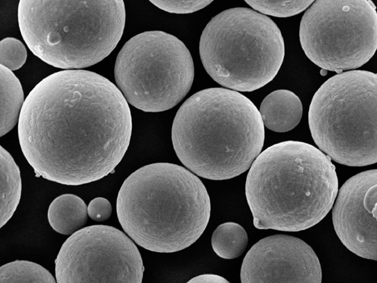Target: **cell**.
Instances as JSON below:
<instances>
[{
  "label": "cell",
  "mask_w": 377,
  "mask_h": 283,
  "mask_svg": "<svg viewBox=\"0 0 377 283\" xmlns=\"http://www.w3.org/2000/svg\"><path fill=\"white\" fill-rule=\"evenodd\" d=\"M128 102L114 83L95 72L66 70L39 82L18 121L22 151L48 180L78 186L111 173L129 146Z\"/></svg>",
  "instance_id": "cell-1"
},
{
  "label": "cell",
  "mask_w": 377,
  "mask_h": 283,
  "mask_svg": "<svg viewBox=\"0 0 377 283\" xmlns=\"http://www.w3.org/2000/svg\"><path fill=\"white\" fill-rule=\"evenodd\" d=\"M338 189L328 156L310 144L289 141L257 156L247 174L245 194L256 228L298 232L327 215Z\"/></svg>",
  "instance_id": "cell-2"
},
{
  "label": "cell",
  "mask_w": 377,
  "mask_h": 283,
  "mask_svg": "<svg viewBox=\"0 0 377 283\" xmlns=\"http://www.w3.org/2000/svg\"><path fill=\"white\" fill-rule=\"evenodd\" d=\"M171 137L186 167L203 178L223 180L250 167L263 147L264 127L248 97L234 90L211 88L195 93L181 106Z\"/></svg>",
  "instance_id": "cell-3"
},
{
  "label": "cell",
  "mask_w": 377,
  "mask_h": 283,
  "mask_svg": "<svg viewBox=\"0 0 377 283\" xmlns=\"http://www.w3.org/2000/svg\"><path fill=\"white\" fill-rule=\"evenodd\" d=\"M128 236L141 247L173 253L194 243L209 221L210 199L200 179L180 165L143 166L123 183L116 204Z\"/></svg>",
  "instance_id": "cell-4"
},
{
  "label": "cell",
  "mask_w": 377,
  "mask_h": 283,
  "mask_svg": "<svg viewBox=\"0 0 377 283\" xmlns=\"http://www.w3.org/2000/svg\"><path fill=\"white\" fill-rule=\"evenodd\" d=\"M123 0H20L18 19L31 52L52 66L79 70L100 62L123 33Z\"/></svg>",
  "instance_id": "cell-5"
},
{
  "label": "cell",
  "mask_w": 377,
  "mask_h": 283,
  "mask_svg": "<svg viewBox=\"0 0 377 283\" xmlns=\"http://www.w3.org/2000/svg\"><path fill=\"white\" fill-rule=\"evenodd\" d=\"M207 72L220 85L252 92L271 81L283 61L281 32L269 17L252 9L225 10L210 20L199 42Z\"/></svg>",
  "instance_id": "cell-6"
},
{
  "label": "cell",
  "mask_w": 377,
  "mask_h": 283,
  "mask_svg": "<svg viewBox=\"0 0 377 283\" xmlns=\"http://www.w3.org/2000/svg\"><path fill=\"white\" fill-rule=\"evenodd\" d=\"M376 73L352 70L326 81L308 112L312 138L337 163L361 166L377 162Z\"/></svg>",
  "instance_id": "cell-7"
},
{
  "label": "cell",
  "mask_w": 377,
  "mask_h": 283,
  "mask_svg": "<svg viewBox=\"0 0 377 283\" xmlns=\"http://www.w3.org/2000/svg\"><path fill=\"white\" fill-rule=\"evenodd\" d=\"M115 78L127 101L146 112L168 110L189 91L194 68L180 39L164 31H148L130 38L117 57Z\"/></svg>",
  "instance_id": "cell-8"
},
{
  "label": "cell",
  "mask_w": 377,
  "mask_h": 283,
  "mask_svg": "<svg viewBox=\"0 0 377 283\" xmlns=\"http://www.w3.org/2000/svg\"><path fill=\"white\" fill-rule=\"evenodd\" d=\"M299 37L306 56L323 70L358 68L377 47V14L370 0H316L303 15Z\"/></svg>",
  "instance_id": "cell-9"
},
{
  "label": "cell",
  "mask_w": 377,
  "mask_h": 283,
  "mask_svg": "<svg viewBox=\"0 0 377 283\" xmlns=\"http://www.w3.org/2000/svg\"><path fill=\"white\" fill-rule=\"evenodd\" d=\"M57 283H141L144 266L134 242L110 226L79 229L62 244L55 260Z\"/></svg>",
  "instance_id": "cell-10"
},
{
  "label": "cell",
  "mask_w": 377,
  "mask_h": 283,
  "mask_svg": "<svg viewBox=\"0 0 377 283\" xmlns=\"http://www.w3.org/2000/svg\"><path fill=\"white\" fill-rule=\"evenodd\" d=\"M320 261L302 239L285 235L264 237L246 254L241 283H321Z\"/></svg>",
  "instance_id": "cell-11"
},
{
  "label": "cell",
  "mask_w": 377,
  "mask_h": 283,
  "mask_svg": "<svg viewBox=\"0 0 377 283\" xmlns=\"http://www.w3.org/2000/svg\"><path fill=\"white\" fill-rule=\"evenodd\" d=\"M377 170L349 178L339 189L332 216L335 232L350 251L377 260Z\"/></svg>",
  "instance_id": "cell-12"
},
{
  "label": "cell",
  "mask_w": 377,
  "mask_h": 283,
  "mask_svg": "<svg viewBox=\"0 0 377 283\" xmlns=\"http://www.w3.org/2000/svg\"><path fill=\"white\" fill-rule=\"evenodd\" d=\"M263 125L277 132L294 128L300 122L303 107L299 97L287 90H278L268 94L259 108Z\"/></svg>",
  "instance_id": "cell-13"
},
{
  "label": "cell",
  "mask_w": 377,
  "mask_h": 283,
  "mask_svg": "<svg viewBox=\"0 0 377 283\" xmlns=\"http://www.w3.org/2000/svg\"><path fill=\"white\" fill-rule=\"evenodd\" d=\"M47 218L51 228L64 235L81 229L88 218L87 207L83 199L73 194H64L50 203Z\"/></svg>",
  "instance_id": "cell-14"
},
{
  "label": "cell",
  "mask_w": 377,
  "mask_h": 283,
  "mask_svg": "<svg viewBox=\"0 0 377 283\" xmlns=\"http://www.w3.org/2000/svg\"><path fill=\"white\" fill-rule=\"evenodd\" d=\"M22 192L20 171L10 154L0 146V216L2 228L12 217Z\"/></svg>",
  "instance_id": "cell-15"
},
{
  "label": "cell",
  "mask_w": 377,
  "mask_h": 283,
  "mask_svg": "<svg viewBox=\"0 0 377 283\" xmlns=\"http://www.w3.org/2000/svg\"><path fill=\"white\" fill-rule=\"evenodd\" d=\"M21 84L13 72L0 65V136L9 132L19 121L24 103Z\"/></svg>",
  "instance_id": "cell-16"
},
{
  "label": "cell",
  "mask_w": 377,
  "mask_h": 283,
  "mask_svg": "<svg viewBox=\"0 0 377 283\" xmlns=\"http://www.w3.org/2000/svg\"><path fill=\"white\" fill-rule=\"evenodd\" d=\"M247 243L248 236L245 230L235 222L220 224L212 236V246L214 252L224 259H233L241 255Z\"/></svg>",
  "instance_id": "cell-17"
},
{
  "label": "cell",
  "mask_w": 377,
  "mask_h": 283,
  "mask_svg": "<svg viewBox=\"0 0 377 283\" xmlns=\"http://www.w3.org/2000/svg\"><path fill=\"white\" fill-rule=\"evenodd\" d=\"M52 275L41 265L25 260H16L0 268V283H56Z\"/></svg>",
  "instance_id": "cell-18"
},
{
  "label": "cell",
  "mask_w": 377,
  "mask_h": 283,
  "mask_svg": "<svg viewBox=\"0 0 377 283\" xmlns=\"http://www.w3.org/2000/svg\"><path fill=\"white\" fill-rule=\"evenodd\" d=\"M261 14L277 17H289L308 8L314 0H245Z\"/></svg>",
  "instance_id": "cell-19"
},
{
  "label": "cell",
  "mask_w": 377,
  "mask_h": 283,
  "mask_svg": "<svg viewBox=\"0 0 377 283\" xmlns=\"http://www.w3.org/2000/svg\"><path fill=\"white\" fill-rule=\"evenodd\" d=\"M0 65L13 71L21 68L25 63L27 51L23 43L13 37H7L0 42Z\"/></svg>",
  "instance_id": "cell-20"
},
{
  "label": "cell",
  "mask_w": 377,
  "mask_h": 283,
  "mask_svg": "<svg viewBox=\"0 0 377 283\" xmlns=\"http://www.w3.org/2000/svg\"><path fill=\"white\" fill-rule=\"evenodd\" d=\"M154 5L166 12L188 14L197 11L209 5L212 0H150Z\"/></svg>",
  "instance_id": "cell-21"
},
{
  "label": "cell",
  "mask_w": 377,
  "mask_h": 283,
  "mask_svg": "<svg viewBox=\"0 0 377 283\" xmlns=\"http://www.w3.org/2000/svg\"><path fill=\"white\" fill-rule=\"evenodd\" d=\"M87 213L89 216L94 221H105L111 215V204L108 200L104 197H96L89 203Z\"/></svg>",
  "instance_id": "cell-22"
},
{
  "label": "cell",
  "mask_w": 377,
  "mask_h": 283,
  "mask_svg": "<svg viewBox=\"0 0 377 283\" xmlns=\"http://www.w3.org/2000/svg\"><path fill=\"white\" fill-rule=\"evenodd\" d=\"M188 283H229L224 278L214 274H203L195 277Z\"/></svg>",
  "instance_id": "cell-23"
}]
</instances>
